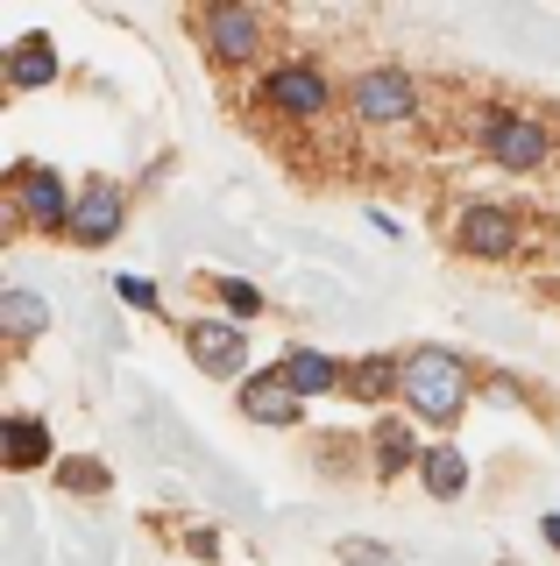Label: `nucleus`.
Segmentation results:
<instances>
[{"mask_svg":"<svg viewBox=\"0 0 560 566\" xmlns=\"http://www.w3.org/2000/svg\"><path fill=\"white\" fill-rule=\"evenodd\" d=\"M476 397V368L454 347H412L405 354V403L418 424H454Z\"/></svg>","mask_w":560,"mask_h":566,"instance_id":"1","label":"nucleus"},{"mask_svg":"<svg viewBox=\"0 0 560 566\" xmlns=\"http://www.w3.org/2000/svg\"><path fill=\"white\" fill-rule=\"evenodd\" d=\"M468 128H476V142H483L489 164L511 170V177L539 170V164H553V120L525 114V106H483Z\"/></svg>","mask_w":560,"mask_h":566,"instance_id":"2","label":"nucleus"},{"mask_svg":"<svg viewBox=\"0 0 560 566\" xmlns=\"http://www.w3.org/2000/svg\"><path fill=\"white\" fill-rule=\"evenodd\" d=\"M348 114L362 128H405V120H418V78L405 64H362L348 78Z\"/></svg>","mask_w":560,"mask_h":566,"instance_id":"3","label":"nucleus"},{"mask_svg":"<svg viewBox=\"0 0 560 566\" xmlns=\"http://www.w3.org/2000/svg\"><path fill=\"white\" fill-rule=\"evenodd\" d=\"M262 106L284 120H299V128H312V120L334 114V78H326L320 57H284L270 64V78H262Z\"/></svg>","mask_w":560,"mask_h":566,"instance_id":"4","label":"nucleus"},{"mask_svg":"<svg viewBox=\"0 0 560 566\" xmlns=\"http://www.w3.org/2000/svg\"><path fill=\"white\" fill-rule=\"evenodd\" d=\"M8 206H14V220L37 227V234H64V227H72L79 191H64V177L43 170V164H14L8 170Z\"/></svg>","mask_w":560,"mask_h":566,"instance_id":"5","label":"nucleus"},{"mask_svg":"<svg viewBox=\"0 0 560 566\" xmlns=\"http://www.w3.org/2000/svg\"><path fill=\"white\" fill-rule=\"evenodd\" d=\"M185 354H191V368L214 376V382H249V333L227 326V318H191Z\"/></svg>","mask_w":560,"mask_h":566,"instance_id":"6","label":"nucleus"},{"mask_svg":"<svg viewBox=\"0 0 560 566\" xmlns=\"http://www.w3.org/2000/svg\"><path fill=\"white\" fill-rule=\"evenodd\" d=\"M518 212L511 206H462L454 212V248H462V255H476V262H511L518 255Z\"/></svg>","mask_w":560,"mask_h":566,"instance_id":"7","label":"nucleus"},{"mask_svg":"<svg viewBox=\"0 0 560 566\" xmlns=\"http://www.w3.org/2000/svg\"><path fill=\"white\" fill-rule=\"evenodd\" d=\"M121 220H128V191H121L114 177H85V185H79V206H72V227H64V241L107 248V241L121 234Z\"/></svg>","mask_w":560,"mask_h":566,"instance_id":"8","label":"nucleus"},{"mask_svg":"<svg viewBox=\"0 0 560 566\" xmlns=\"http://www.w3.org/2000/svg\"><path fill=\"white\" fill-rule=\"evenodd\" d=\"M206 57L214 64H256L262 57V14L256 8H206Z\"/></svg>","mask_w":560,"mask_h":566,"instance_id":"9","label":"nucleus"},{"mask_svg":"<svg viewBox=\"0 0 560 566\" xmlns=\"http://www.w3.org/2000/svg\"><path fill=\"white\" fill-rule=\"evenodd\" d=\"M241 418H249V424H284V432H291V424L305 418V397L277 376V368H262V376L241 382Z\"/></svg>","mask_w":560,"mask_h":566,"instance_id":"10","label":"nucleus"},{"mask_svg":"<svg viewBox=\"0 0 560 566\" xmlns=\"http://www.w3.org/2000/svg\"><path fill=\"white\" fill-rule=\"evenodd\" d=\"M277 376L299 389V397H334V389H348V368H341L326 347H284Z\"/></svg>","mask_w":560,"mask_h":566,"instance_id":"11","label":"nucleus"},{"mask_svg":"<svg viewBox=\"0 0 560 566\" xmlns=\"http://www.w3.org/2000/svg\"><path fill=\"white\" fill-rule=\"evenodd\" d=\"M0 453H8L14 474H29V468H43V460H58V447H50V424L29 418V411H8V418H0Z\"/></svg>","mask_w":560,"mask_h":566,"instance_id":"12","label":"nucleus"},{"mask_svg":"<svg viewBox=\"0 0 560 566\" xmlns=\"http://www.w3.org/2000/svg\"><path fill=\"white\" fill-rule=\"evenodd\" d=\"M418 439H412V424L405 418H376V432H370V468H376V482H397V474H412L418 468Z\"/></svg>","mask_w":560,"mask_h":566,"instance_id":"13","label":"nucleus"},{"mask_svg":"<svg viewBox=\"0 0 560 566\" xmlns=\"http://www.w3.org/2000/svg\"><path fill=\"white\" fill-rule=\"evenodd\" d=\"M348 397H355V403L405 397V361H397V354H362V361L348 368Z\"/></svg>","mask_w":560,"mask_h":566,"instance_id":"14","label":"nucleus"},{"mask_svg":"<svg viewBox=\"0 0 560 566\" xmlns=\"http://www.w3.org/2000/svg\"><path fill=\"white\" fill-rule=\"evenodd\" d=\"M58 78V43L37 29V35H22V43L8 50V85L14 93H37V85H50Z\"/></svg>","mask_w":560,"mask_h":566,"instance_id":"15","label":"nucleus"},{"mask_svg":"<svg viewBox=\"0 0 560 566\" xmlns=\"http://www.w3.org/2000/svg\"><path fill=\"white\" fill-rule=\"evenodd\" d=\"M43 326H50V305L29 291V283H8V291H0V333H8L14 347H29Z\"/></svg>","mask_w":560,"mask_h":566,"instance_id":"16","label":"nucleus"},{"mask_svg":"<svg viewBox=\"0 0 560 566\" xmlns=\"http://www.w3.org/2000/svg\"><path fill=\"white\" fill-rule=\"evenodd\" d=\"M418 482H426L433 503H454V495L468 489V453L462 447H426V460H418Z\"/></svg>","mask_w":560,"mask_h":566,"instance_id":"17","label":"nucleus"},{"mask_svg":"<svg viewBox=\"0 0 560 566\" xmlns=\"http://www.w3.org/2000/svg\"><path fill=\"white\" fill-rule=\"evenodd\" d=\"M58 489L64 495H107L114 489V468H107V460H93V453H72V460H58Z\"/></svg>","mask_w":560,"mask_h":566,"instance_id":"18","label":"nucleus"},{"mask_svg":"<svg viewBox=\"0 0 560 566\" xmlns=\"http://www.w3.org/2000/svg\"><path fill=\"white\" fill-rule=\"evenodd\" d=\"M214 297H220V305L235 312V318H256V312H262V291H256L249 276H220V283H214Z\"/></svg>","mask_w":560,"mask_h":566,"instance_id":"19","label":"nucleus"},{"mask_svg":"<svg viewBox=\"0 0 560 566\" xmlns=\"http://www.w3.org/2000/svg\"><path fill=\"white\" fill-rule=\"evenodd\" d=\"M114 291H121V305H128V312H156V305H164V297H156V283H149V276H121Z\"/></svg>","mask_w":560,"mask_h":566,"instance_id":"20","label":"nucleus"},{"mask_svg":"<svg viewBox=\"0 0 560 566\" xmlns=\"http://www.w3.org/2000/svg\"><path fill=\"white\" fill-rule=\"evenodd\" d=\"M341 559H348V566H383V545H362V538H355V545H341Z\"/></svg>","mask_w":560,"mask_h":566,"instance_id":"21","label":"nucleus"},{"mask_svg":"<svg viewBox=\"0 0 560 566\" xmlns=\"http://www.w3.org/2000/svg\"><path fill=\"white\" fill-rule=\"evenodd\" d=\"M539 531H547V545L560 553V517H539Z\"/></svg>","mask_w":560,"mask_h":566,"instance_id":"22","label":"nucleus"}]
</instances>
